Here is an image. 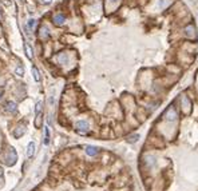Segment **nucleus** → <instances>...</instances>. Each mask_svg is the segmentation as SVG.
<instances>
[{"label": "nucleus", "mask_w": 198, "mask_h": 191, "mask_svg": "<svg viewBox=\"0 0 198 191\" xmlns=\"http://www.w3.org/2000/svg\"><path fill=\"white\" fill-rule=\"evenodd\" d=\"M75 128L79 134H87L88 130H90V124L86 120H78L75 123Z\"/></svg>", "instance_id": "f257e3e1"}, {"label": "nucleus", "mask_w": 198, "mask_h": 191, "mask_svg": "<svg viewBox=\"0 0 198 191\" xmlns=\"http://www.w3.org/2000/svg\"><path fill=\"white\" fill-rule=\"evenodd\" d=\"M177 118H178L177 110L174 107H169V110L165 112V120L166 122H175Z\"/></svg>", "instance_id": "f03ea898"}, {"label": "nucleus", "mask_w": 198, "mask_h": 191, "mask_svg": "<svg viewBox=\"0 0 198 191\" xmlns=\"http://www.w3.org/2000/svg\"><path fill=\"white\" fill-rule=\"evenodd\" d=\"M18 160V154H16V150L14 147L10 148V152H8V156H7V164L8 166H14Z\"/></svg>", "instance_id": "7ed1b4c3"}, {"label": "nucleus", "mask_w": 198, "mask_h": 191, "mask_svg": "<svg viewBox=\"0 0 198 191\" xmlns=\"http://www.w3.org/2000/svg\"><path fill=\"white\" fill-rule=\"evenodd\" d=\"M86 154L88 156H95L99 154V148L94 147V146H86Z\"/></svg>", "instance_id": "20e7f679"}, {"label": "nucleus", "mask_w": 198, "mask_h": 191, "mask_svg": "<svg viewBox=\"0 0 198 191\" xmlns=\"http://www.w3.org/2000/svg\"><path fill=\"white\" fill-rule=\"evenodd\" d=\"M182 107L185 110V112H189L190 111V107H192V102L189 99L187 96H182Z\"/></svg>", "instance_id": "39448f33"}, {"label": "nucleus", "mask_w": 198, "mask_h": 191, "mask_svg": "<svg viewBox=\"0 0 198 191\" xmlns=\"http://www.w3.org/2000/svg\"><path fill=\"white\" fill-rule=\"evenodd\" d=\"M6 110H7L8 112H11V114H15L16 111H18L16 103H15V102H7V103H6Z\"/></svg>", "instance_id": "423d86ee"}, {"label": "nucleus", "mask_w": 198, "mask_h": 191, "mask_svg": "<svg viewBox=\"0 0 198 191\" xmlns=\"http://www.w3.org/2000/svg\"><path fill=\"white\" fill-rule=\"evenodd\" d=\"M54 22H55L56 26H63L64 22H66V18H64L62 14H58V15L54 16Z\"/></svg>", "instance_id": "0eeeda50"}, {"label": "nucleus", "mask_w": 198, "mask_h": 191, "mask_svg": "<svg viewBox=\"0 0 198 191\" xmlns=\"http://www.w3.org/2000/svg\"><path fill=\"white\" fill-rule=\"evenodd\" d=\"M24 52H26L27 58L30 60H32V58H34V52H32V48L30 47V44L28 43H24Z\"/></svg>", "instance_id": "6e6552de"}, {"label": "nucleus", "mask_w": 198, "mask_h": 191, "mask_svg": "<svg viewBox=\"0 0 198 191\" xmlns=\"http://www.w3.org/2000/svg\"><path fill=\"white\" fill-rule=\"evenodd\" d=\"M34 154H35V143L34 142H30L28 146H27V156L31 158Z\"/></svg>", "instance_id": "1a4fd4ad"}, {"label": "nucleus", "mask_w": 198, "mask_h": 191, "mask_svg": "<svg viewBox=\"0 0 198 191\" xmlns=\"http://www.w3.org/2000/svg\"><path fill=\"white\" fill-rule=\"evenodd\" d=\"M44 144H50V128L48 127H44Z\"/></svg>", "instance_id": "9d476101"}, {"label": "nucleus", "mask_w": 198, "mask_h": 191, "mask_svg": "<svg viewBox=\"0 0 198 191\" xmlns=\"http://www.w3.org/2000/svg\"><path fill=\"white\" fill-rule=\"evenodd\" d=\"M40 38L42 39H47L48 36H50V34H48V30H47V27H42L40 28Z\"/></svg>", "instance_id": "9b49d317"}, {"label": "nucleus", "mask_w": 198, "mask_h": 191, "mask_svg": "<svg viewBox=\"0 0 198 191\" xmlns=\"http://www.w3.org/2000/svg\"><path fill=\"white\" fill-rule=\"evenodd\" d=\"M32 75H34L35 82H40V74H39V70L36 67H32Z\"/></svg>", "instance_id": "f8f14e48"}, {"label": "nucleus", "mask_w": 198, "mask_h": 191, "mask_svg": "<svg viewBox=\"0 0 198 191\" xmlns=\"http://www.w3.org/2000/svg\"><path fill=\"white\" fill-rule=\"evenodd\" d=\"M58 62H59L60 64H64V63H66V62H67L66 54H63V52H62V54H59V55H58Z\"/></svg>", "instance_id": "ddd939ff"}, {"label": "nucleus", "mask_w": 198, "mask_h": 191, "mask_svg": "<svg viewBox=\"0 0 198 191\" xmlns=\"http://www.w3.org/2000/svg\"><path fill=\"white\" fill-rule=\"evenodd\" d=\"M42 106H43V103L42 102H38V103H36V108H35V114L36 115H39V114H42Z\"/></svg>", "instance_id": "4468645a"}, {"label": "nucleus", "mask_w": 198, "mask_h": 191, "mask_svg": "<svg viewBox=\"0 0 198 191\" xmlns=\"http://www.w3.org/2000/svg\"><path fill=\"white\" fill-rule=\"evenodd\" d=\"M16 75H18V76H23L24 75V68H23V66H19L18 68H16Z\"/></svg>", "instance_id": "2eb2a0df"}, {"label": "nucleus", "mask_w": 198, "mask_h": 191, "mask_svg": "<svg viewBox=\"0 0 198 191\" xmlns=\"http://www.w3.org/2000/svg\"><path fill=\"white\" fill-rule=\"evenodd\" d=\"M139 139V135L138 134H135V135H131V136H128V143H133V142H137Z\"/></svg>", "instance_id": "dca6fc26"}, {"label": "nucleus", "mask_w": 198, "mask_h": 191, "mask_svg": "<svg viewBox=\"0 0 198 191\" xmlns=\"http://www.w3.org/2000/svg\"><path fill=\"white\" fill-rule=\"evenodd\" d=\"M24 131H26V130H24V126H22V130H16V131H15V136L16 138L22 136L23 134H24Z\"/></svg>", "instance_id": "f3484780"}, {"label": "nucleus", "mask_w": 198, "mask_h": 191, "mask_svg": "<svg viewBox=\"0 0 198 191\" xmlns=\"http://www.w3.org/2000/svg\"><path fill=\"white\" fill-rule=\"evenodd\" d=\"M35 24H36V22H35V20H34V19H30V20H28V27H30V28H31V30H34V27H35Z\"/></svg>", "instance_id": "a211bd4d"}, {"label": "nucleus", "mask_w": 198, "mask_h": 191, "mask_svg": "<svg viewBox=\"0 0 198 191\" xmlns=\"http://www.w3.org/2000/svg\"><path fill=\"white\" fill-rule=\"evenodd\" d=\"M40 2H42L43 4H50V3L52 2V0H40Z\"/></svg>", "instance_id": "6ab92c4d"}, {"label": "nucleus", "mask_w": 198, "mask_h": 191, "mask_svg": "<svg viewBox=\"0 0 198 191\" xmlns=\"http://www.w3.org/2000/svg\"><path fill=\"white\" fill-rule=\"evenodd\" d=\"M3 94H4V90H3V88H0V99L3 98Z\"/></svg>", "instance_id": "aec40b11"}, {"label": "nucleus", "mask_w": 198, "mask_h": 191, "mask_svg": "<svg viewBox=\"0 0 198 191\" xmlns=\"http://www.w3.org/2000/svg\"><path fill=\"white\" fill-rule=\"evenodd\" d=\"M2 175H3V168L0 167V176H2Z\"/></svg>", "instance_id": "412c9836"}, {"label": "nucleus", "mask_w": 198, "mask_h": 191, "mask_svg": "<svg viewBox=\"0 0 198 191\" xmlns=\"http://www.w3.org/2000/svg\"><path fill=\"white\" fill-rule=\"evenodd\" d=\"M2 18H3V15H2V10H0V20H2Z\"/></svg>", "instance_id": "4be33fe9"}]
</instances>
